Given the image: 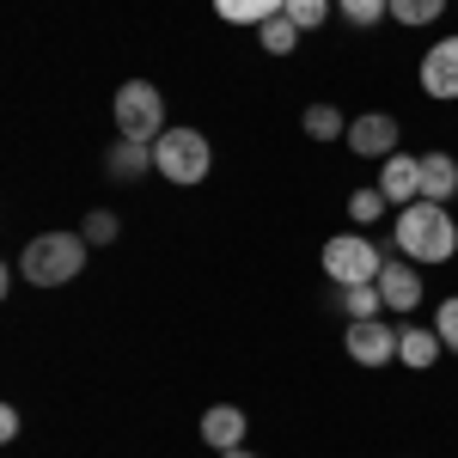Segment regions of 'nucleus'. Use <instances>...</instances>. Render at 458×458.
I'll return each instance as SVG.
<instances>
[{"instance_id": "nucleus-1", "label": "nucleus", "mask_w": 458, "mask_h": 458, "mask_svg": "<svg viewBox=\"0 0 458 458\" xmlns=\"http://www.w3.org/2000/svg\"><path fill=\"white\" fill-rule=\"evenodd\" d=\"M397 250L410 263H453L458 257V226L440 202H410L397 208Z\"/></svg>"}, {"instance_id": "nucleus-2", "label": "nucleus", "mask_w": 458, "mask_h": 458, "mask_svg": "<svg viewBox=\"0 0 458 458\" xmlns=\"http://www.w3.org/2000/svg\"><path fill=\"white\" fill-rule=\"evenodd\" d=\"M86 269V239L80 233H37L31 245L19 250V276L31 287H62Z\"/></svg>"}, {"instance_id": "nucleus-3", "label": "nucleus", "mask_w": 458, "mask_h": 458, "mask_svg": "<svg viewBox=\"0 0 458 458\" xmlns=\"http://www.w3.org/2000/svg\"><path fill=\"white\" fill-rule=\"evenodd\" d=\"M214 165V147L202 129H165L159 141H153V172L177 183V190H190V183H202Z\"/></svg>"}, {"instance_id": "nucleus-4", "label": "nucleus", "mask_w": 458, "mask_h": 458, "mask_svg": "<svg viewBox=\"0 0 458 458\" xmlns=\"http://www.w3.org/2000/svg\"><path fill=\"white\" fill-rule=\"evenodd\" d=\"M116 135L123 141H159L165 135V98H159V86H147V80H129V86H116Z\"/></svg>"}, {"instance_id": "nucleus-5", "label": "nucleus", "mask_w": 458, "mask_h": 458, "mask_svg": "<svg viewBox=\"0 0 458 458\" xmlns=\"http://www.w3.org/2000/svg\"><path fill=\"white\" fill-rule=\"evenodd\" d=\"M379 269H386V257L373 239H360V233H336L330 245H324V276L330 282H379Z\"/></svg>"}, {"instance_id": "nucleus-6", "label": "nucleus", "mask_w": 458, "mask_h": 458, "mask_svg": "<svg viewBox=\"0 0 458 458\" xmlns=\"http://www.w3.org/2000/svg\"><path fill=\"white\" fill-rule=\"evenodd\" d=\"M343 343H349V360H360V367H391V360H397V330L379 324V318L349 324V330H343Z\"/></svg>"}, {"instance_id": "nucleus-7", "label": "nucleus", "mask_w": 458, "mask_h": 458, "mask_svg": "<svg viewBox=\"0 0 458 458\" xmlns=\"http://www.w3.org/2000/svg\"><path fill=\"white\" fill-rule=\"evenodd\" d=\"M422 92H428V98H440V105H453V98H458V37L428 43V55H422Z\"/></svg>"}, {"instance_id": "nucleus-8", "label": "nucleus", "mask_w": 458, "mask_h": 458, "mask_svg": "<svg viewBox=\"0 0 458 458\" xmlns=\"http://www.w3.org/2000/svg\"><path fill=\"white\" fill-rule=\"evenodd\" d=\"M343 141L360 153V159H391L397 153V116H386V110H367V116H354L349 135Z\"/></svg>"}, {"instance_id": "nucleus-9", "label": "nucleus", "mask_w": 458, "mask_h": 458, "mask_svg": "<svg viewBox=\"0 0 458 458\" xmlns=\"http://www.w3.org/2000/svg\"><path fill=\"white\" fill-rule=\"evenodd\" d=\"M379 190H386L391 208H410V202H422V159H410V153H391L386 172H379Z\"/></svg>"}, {"instance_id": "nucleus-10", "label": "nucleus", "mask_w": 458, "mask_h": 458, "mask_svg": "<svg viewBox=\"0 0 458 458\" xmlns=\"http://www.w3.org/2000/svg\"><path fill=\"white\" fill-rule=\"evenodd\" d=\"M379 293H386L391 312H416V306H422V276H416V263H386V269H379Z\"/></svg>"}, {"instance_id": "nucleus-11", "label": "nucleus", "mask_w": 458, "mask_h": 458, "mask_svg": "<svg viewBox=\"0 0 458 458\" xmlns=\"http://www.w3.org/2000/svg\"><path fill=\"white\" fill-rule=\"evenodd\" d=\"M202 440H208L214 453H239V440H245V410H239V403H214L208 416H202Z\"/></svg>"}, {"instance_id": "nucleus-12", "label": "nucleus", "mask_w": 458, "mask_h": 458, "mask_svg": "<svg viewBox=\"0 0 458 458\" xmlns=\"http://www.w3.org/2000/svg\"><path fill=\"white\" fill-rule=\"evenodd\" d=\"M458 196V159L453 153H422V202H453Z\"/></svg>"}, {"instance_id": "nucleus-13", "label": "nucleus", "mask_w": 458, "mask_h": 458, "mask_svg": "<svg viewBox=\"0 0 458 458\" xmlns=\"http://www.w3.org/2000/svg\"><path fill=\"white\" fill-rule=\"evenodd\" d=\"M105 172L116 177V183H135L141 172H153V141H116L105 153Z\"/></svg>"}, {"instance_id": "nucleus-14", "label": "nucleus", "mask_w": 458, "mask_h": 458, "mask_svg": "<svg viewBox=\"0 0 458 458\" xmlns=\"http://www.w3.org/2000/svg\"><path fill=\"white\" fill-rule=\"evenodd\" d=\"M440 330H397V360L410 367V373H428L434 360H440Z\"/></svg>"}, {"instance_id": "nucleus-15", "label": "nucleus", "mask_w": 458, "mask_h": 458, "mask_svg": "<svg viewBox=\"0 0 458 458\" xmlns=\"http://www.w3.org/2000/svg\"><path fill=\"white\" fill-rule=\"evenodd\" d=\"M379 306H386L379 282H349V287H336V312L349 318V324H360V318H379Z\"/></svg>"}, {"instance_id": "nucleus-16", "label": "nucleus", "mask_w": 458, "mask_h": 458, "mask_svg": "<svg viewBox=\"0 0 458 458\" xmlns=\"http://www.w3.org/2000/svg\"><path fill=\"white\" fill-rule=\"evenodd\" d=\"M214 13H220L226 25H263V19L287 13V0H214Z\"/></svg>"}, {"instance_id": "nucleus-17", "label": "nucleus", "mask_w": 458, "mask_h": 458, "mask_svg": "<svg viewBox=\"0 0 458 458\" xmlns=\"http://www.w3.org/2000/svg\"><path fill=\"white\" fill-rule=\"evenodd\" d=\"M257 43H263L269 55H293V49H300V25H293L287 13H276V19L257 25Z\"/></svg>"}, {"instance_id": "nucleus-18", "label": "nucleus", "mask_w": 458, "mask_h": 458, "mask_svg": "<svg viewBox=\"0 0 458 458\" xmlns=\"http://www.w3.org/2000/svg\"><path fill=\"white\" fill-rule=\"evenodd\" d=\"M300 123H306L312 141H336V135H349V123H343V110H336V105H306Z\"/></svg>"}, {"instance_id": "nucleus-19", "label": "nucleus", "mask_w": 458, "mask_h": 458, "mask_svg": "<svg viewBox=\"0 0 458 458\" xmlns=\"http://www.w3.org/2000/svg\"><path fill=\"white\" fill-rule=\"evenodd\" d=\"M336 13L349 19L354 31H367V25H379V19H391V0H336Z\"/></svg>"}, {"instance_id": "nucleus-20", "label": "nucleus", "mask_w": 458, "mask_h": 458, "mask_svg": "<svg viewBox=\"0 0 458 458\" xmlns=\"http://www.w3.org/2000/svg\"><path fill=\"white\" fill-rule=\"evenodd\" d=\"M446 13V0H391V19L397 25H434Z\"/></svg>"}, {"instance_id": "nucleus-21", "label": "nucleus", "mask_w": 458, "mask_h": 458, "mask_svg": "<svg viewBox=\"0 0 458 458\" xmlns=\"http://www.w3.org/2000/svg\"><path fill=\"white\" fill-rule=\"evenodd\" d=\"M386 208H391L386 190H354V196H349V220H354V226H373Z\"/></svg>"}, {"instance_id": "nucleus-22", "label": "nucleus", "mask_w": 458, "mask_h": 458, "mask_svg": "<svg viewBox=\"0 0 458 458\" xmlns=\"http://www.w3.org/2000/svg\"><path fill=\"white\" fill-rule=\"evenodd\" d=\"M287 19H293L300 31H312V25L330 19V0H287Z\"/></svg>"}, {"instance_id": "nucleus-23", "label": "nucleus", "mask_w": 458, "mask_h": 458, "mask_svg": "<svg viewBox=\"0 0 458 458\" xmlns=\"http://www.w3.org/2000/svg\"><path fill=\"white\" fill-rule=\"evenodd\" d=\"M110 239H116V214L92 208V214H86V245H110Z\"/></svg>"}, {"instance_id": "nucleus-24", "label": "nucleus", "mask_w": 458, "mask_h": 458, "mask_svg": "<svg viewBox=\"0 0 458 458\" xmlns=\"http://www.w3.org/2000/svg\"><path fill=\"white\" fill-rule=\"evenodd\" d=\"M434 330H440V343L458 349V293L453 300H440V312H434Z\"/></svg>"}, {"instance_id": "nucleus-25", "label": "nucleus", "mask_w": 458, "mask_h": 458, "mask_svg": "<svg viewBox=\"0 0 458 458\" xmlns=\"http://www.w3.org/2000/svg\"><path fill=\"white\" fill-rule=\"evenodd\" d=\"M13 434H19V410L6 403V410H0V440H13Z\"/></svg>"}, {"instance_id": "nucleus-26", "label": "nucleus", "mask_w": 458, "mask_h": 458, "mask_svg": "<svg viewBox=\"0 0 458 458\" xmlns=\"http://www.w3.org/2000/svg\"><path fill=\"white\" fill-rule=\"evenodd\" d=\"M220 458H257V453H245V446H239V453H220Z\"/></svg>"}]
</instances>
